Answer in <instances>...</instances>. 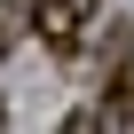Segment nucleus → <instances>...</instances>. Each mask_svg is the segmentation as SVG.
<instances>
[{
	"instance_id": "f257e3e1",
	"label": "nucleus",
	"mask_w": 134,
	"mask_h": 134,
	"mask_svg": "<svg viewBox=\"0 0 134 134\" xmlns=\"http://www.w3.org/2000/svg\"><path fill=\"white\" fill-rule=\"evenodd\" d=\"M32 24L55 55H79L87 47V24H95V0H32Z\"/></svg>"
},
{
	"instance_id": "7ed1b4c3",
	"label": "nucleus",
	"mask_w": 134,
	"mask_h": 134,
	"mask_svg": "<svg viewBox=\"0 0 134 134\" xmlns=\"http://www.w3.org/2000/svg\"><path fill=\"white\" fill-rule=\"evenodd\" d=\"M0 118H8V110H0Z\"/></svg>"
},
{
	"instance_id": "f03ea898",
	"label": "nucleus",
	"mask_w": 134,
	"mask_h": 134,
	"mask_svg": "<svg viewBox=\"0 0 134 134\" xmlns=\"http://www.w3.org/2000/svg\"><path fill=\"white\" fill-rule=\"evenodd\" d=\"M8 40H16V32H8V16H0V47H8Z\"/></svg>"
}]
</instances>
